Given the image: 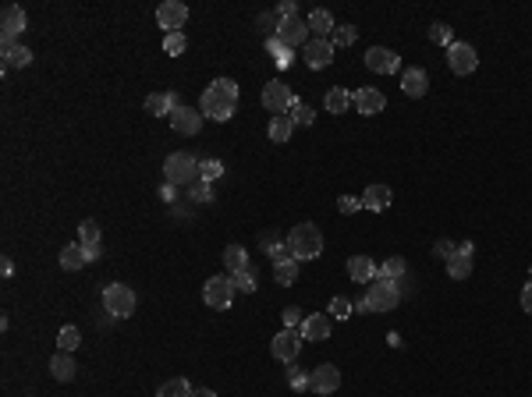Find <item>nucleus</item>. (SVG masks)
<instances>
[{
	"label": "nucleus",
	"mask_w": 532,
	"mask_h": 397,
	"mask_svg": "<svg viewBox=\"0 0 532 397\" xmlns=\"http://www.w3.org/2000/svg\"><path fill=\"white\" fill-rule=\"evenodd\" d=\"M156 397H192V383L185 376H171L156 386Z\"/></svg>",
	"instance_id": "nucleus-27"
},
{
	"label": "nucleus",
	"mask_w": 532,
	"mask_h": 397,
	"mask_svg": "<svg viewBox=\"0 0 532 397\" xmlns=\"http://www.w3.org/2000/svg\"><path fill=\"white\" fill-rule=\"evenodd\" d=\"M266 50L274 53V64H277V68H288V64H291V50H288V46H281V43H277V36H270Z\"/></svg>",
	"instance_id": "nucleus-42"
},
{
	"label": "nucleus",
	"mask_w": 532,
	"mask_h": 397,
	"mask_svg": "<svg viewBox=\"0 0 532 397\" xmlns=\"http://www.w3.org/2000/svg\"><path fill=\"white\" fill-rule=\"evenodd\" d=\"M82 344V337H78V326H64L57 333V351H75Z\"/></svg>",
	"instance_id": "nucleus-37"
},
{
	"label": "nucleus",
	"mask_w": 532,
	"mask_h": 397,
	"mask_svg": "<svg viewBox=\"0 0 532 397\" xmlns=\"http://www.w3.org/2000/svg\"><path fill=\"white\" fill-rule=\"evenodd\" d=\"M401 92L412 96V99H422L426 92H430V75H426L422 68H408L401 75Z\"/></svg>",
	"instance_id": "nucleus-19"
},
{
	"label": "nucleus",
	"mask_w": 532,
	"mask_h": 397,
	"mask_svg": "<svg viewBox=\"0 0 532 397\" xmlns=\"http://www.w3.org/2000/svg\"><path fill=\"white\" fill-rule=\"evenodd\" d=\"M231 280H234V291H245V295H252L259 284H255V263H248L245 270H238V273H231Z\"/></svg>",
	"instance_id": "nucleus-31"
},
{
	"label": "nucleus",
	"mask_w": 532,
	"mask_h": 397,
	"mask_svg": "<svg viewBox=\"0 0 532 397\" xmlns=\"http://www.w3.org/2000/svg\"><path fill=\"white\" fill-rule=\"evenodd\" d=\"M202 110H192V106H185V103H178V110L171 113V128L178 132V135H199L202 132Z\"/></svg>",
	"instance_id": "nucleus-13"
},
{
	"label": "nucleus",
	"mask_w": 532,
	"mask_h": 397,
	"mask_svg": "<svg viewBox=\"0 0 532 397\" xmlns=\"http://www.w3.org/2000/svg\"><path fill=\"white\" fill-rule=\"evenodd\" d=\"M334 15L327 11V8H316V11H309V32L316 36V39H330L334 36Z\"/></svg>",
	"instance_id": "nucleus-25"
},
{
	"label": "nucleus",
	"mask_w": 532,
	"mask_h": 397,
	"mask_svg": "<svg viewBox=\"0 0 532 397\" xmlns=\"http://www.w3.org/2000/svg\"><path fill=\"white\" fill-rule=\"evenodd\" d=\"M309 376H312V379H309V390H316V393H334V390L341 386V369L330 365V362L316 365Z\"/></svg>",
	"instance_id": "nucleus-14"
},
{
	"label": "nucleus",
	"mask_w": 532,
	"mask_h": 397,
	"mask_svg": "<svg viewBox=\"0 0 532 397\" xmlns=\"http://www.w3.org/2000/svg\"><path fill=\"white\" fill-rule=\"evenodd\" d=\"M234 106H238V82L234 78H217V82H209L202 89V99H199L202 118H209V121H231Z\"/></svg>",
	"instance_id": "nucleus-1"
},
{
	"label": "nucleus",
	"mask_w": 532,
	"mask_h": 397,
	"mask_svg": "<svg viewBox=\"0 0 532 397\" xmlns=\"http://www.w3.org/2000/svg\"><path fill=\"white\" fill-rule=\"evenodd\" d=\"M454 252H458V245H454L451 238H437V242H433V256H437V259H444V263H447Z\"/></svg>",
	"instance_id": "nucleus-46"
},
{
	"label": "nucleus",
	"mask_w": 532,
	"mask_h": 397,
	"mask_svg": "<svg viewBox=\"0 0 532 397\" xmlns=\"http://www.w3.org/2000/svg\"><path fill=\"white\" fill-rule=\"evenodd\" d=\"M365 68L372 75H394L401 68V57L394 50H387V46H369L365 50Z\"/></svg>",
	"instance_id": "nucleus-10"
},
{
	"label": "nucleus",
	"mask_w": 532,
	"mask_h": 397,
	"mask_svg": "<svg viewBox=\"0 0 532 397\" xmlns=\"http://www.w3.org/2000/svg\"><path fill=\"white\" fill-rule=\"evenodd\" d=\"M309 379H312V376H305L295 362L288 365V383H291V390H309Z\"/></svg>",
	"instance_id": "nucleus-45"
},
{
	"label": "nucleus",
	"mask_w": 532,
	"mask_h": 397,
	"mask_svg": "<svg viewBox=\"0 0 532 397\" xmlns=\"http://www.w3.org/2000/svg\"><path fill=\"white\" fill-rule=\"evenodd\" d=\"M291 132H295V121L288 118V113H281V118L270 121V142H288Z\"/></svg>",
	"instance_id": "nucleus-32"
},
{
	"label": "nucleus",
	"mask_w": 532,
	"mask_h": 397,
	"mask_svg": "<svg viewBox=\"0 0 532 397\" xmlns=\"http://www.w3.org/2000/svg\"><path fill=\"white\" fill-rule=\"evenodd\" d=\"M156 22H160V29H164V36L167 32H181L185 22H188V8L181 4V0H164V4L156 8Z\"/></svg>",
	"instance_id": "nucleus-9"
},
{
	"label": "nucleus",
	"mask_w": 532,
	"mask_h": 397,
	"mask_svg": "<svg viewBox=\"0 0 532 397\" xmlns=\"http://www.w3.org/2000/svg\"><path fill=\"white\" fill-rule=\"evenodd\" d=\"M430 43H437V46H454V29L451 25H444V22H433L430 25Z\"/></svg>",
	"instance_id": "nucleus-35"
},
{
	"label": "nucleus",
	"mask_w": 532,
	"mask_h": 397,
	"mask_svg": "<svg viewBox=\"0 0 532 397\" xmlns=\"http://www.w3.org/2000/svg\"><path fill=\"white\" fill-rule=\"evenodd\" d=\"M288 118H291L295 125H305V128H309V125L316 121V113H312V106H305L302 99H295V103L288 106Z\"/></svg>",
	"instance_id": "nucleus-36"
},
{
	"label": "nucleus",
	"mask_w": 532,
	"mask_h": 397,
	"mask_svg": "<svg viewBox=\"0 0 532 397\" xmlns=\"http://www.w3.org/2000/svg\"><path fill=\"white\" fill-rule=\"evenodd\" d=\"M188 199H195V202H213V185L199 178V181L188 188Z\"/></svg>",
	"instance_id": "nucleus-44"
},
{
	"label": "nucleus",
	"mask_w": 532,
	"mask_h": 397,
	"mask_svg": "<svg viewBox=\"0 0 532 397\" xmlns=\"http://www.w3.org/2000/svg\"><path fill=\"white\" fill-rule=\"evenodd\" d=\"M391 199H394V192H391V185H369V188L362 192V209H372V213H384V209L391 206Z\"/></svg>",
	"instance_id": "nucleus-20"
},
{
	"label": "nucleus",
	"mask_w": 532,
	"mask_h": 397,
	"mask_svg": "<svg viewBox=\"0 0 532 397\" xmlns=\"http://www.w3.org/2000/svg\"><path fill=\"white\" fill-rule=\"evenodd\" d=\"M528 280H532V266H528Z\"/></svg>",
	"instance_id": "nucleus-58"
},
{
	"label": "nucleus",
	"mask_w": 532,
	"mask_h": 397,
	"mask_svg": "<svg viewBox=\"0 0 532 397\" xmlns=\"http://www.w3.org/2000/svg\"><path fill=\"white\" fill-rule=\"evenodd\" d=\"M302 330H281L274 340H270V355L277 358V362H284V365H291L295 358H298V351H302Z\"/></svg>",
	"instance_id": "nucleus-8"
},
{
	"label": "nucleus",
	"mask_w": 532,
	"mask_h": 397,
	"mask_svg": "<svg viewBox=\"0 0 532 397\" xmlns=\"http://www.w3.org/2000/svg\"><path fill=\"white\" fill-rule=\"evenodd\" d=\"M472 256H475V245H472V242H461L458 252L447 259V277H451V280H468V273H472Z\"/></svg>",
	"instance_id": "nucleus-16"
},
{
	"label": "nucleus",
	"mask_w": 532,
	"mask_h": 397,
	"mask_svg": "<svg viewBox=\"0 0 532 397\" xmlns=\"http://www.w3.org/2000/svg\"><path fill=\"white\" fill-rule=\"evenodd\" d=\"M192 397H217V393H213L209 386H195V390H192Z\"/></svg>",
	"instance_id": "nucleus-56"
},
{
	"label": "nucleus",
	"mask_w": 532,
	"mask_h": 397,
	"mask_svg": "<svg viewBox=\"0 0 532 397\" xmlns=\"http://www.w3.org/2000/svg\"><path fill=\"white\" fill-rule=\"evenodd\" d=\"M32 64V50L29 46H11V50H4V71H11V68H29Z\"/></svg>",
	"instance_id": "nucleus-29"
},
{
	"label": "nucleus",
	"mask_w": 532,
	"mask_h": 397,
	"mask_svg": "<svg viewBox=\"0 0 532 397\" xmlns=\"http://www.w3.org/2000/svg\"><path fill=\"white\" fill-rule=\"evenodd\" d=\"M75 372H78V365H75L71 351H57V355L50 358V376L57 379V383H71Z\"/></svg>",
	"instance_id": "nucleus-24"
},
{
	"label": "nucleus",
	"mask_w": 532,
	"mask_h": 397,
	"mask_svg": "<svg viewBox=\"0 0 532 397\" xmlns=\"http://www.w3.org/2000/svg\"><path fill=\"white\" fill-rule=\"evenodd\" d=\"M174 110H178V96L174 92H153V96H146V113H153V118H171Z\"/></svg>",
	"instance_id": "nucleus-23"
},
{
	"label": "nucleus",
	"mask_w": 532,
	"mask_h": 397,
	"mask_svg": "<svg viewBox=\"0 0 532 397\" xmlns=\"http://www.w3.org/2000/svg\"><path fill=\"white\" fill-rule=\"evenodd\" d=\"M355 312H372V309H369V298H365V295H362V298H355Z\"/></svg>",
	"instance_id": "nucleus-55"
},
{
	"label": "nucleus",
	"mask_w": 532,
	"mask_h": 397,
	"mask_svg": "<svg viewBox=\"0 0 532 397\" xmlns=\"http://www.w3.org/2000/svg\"><path fill=\"white\" fill-rule=\"evenodd\" d=\"M327 312H330L334 319H348V316L355 312V302H348V298L334 295V298H330V305H327Z\"/></svg>",
	"instance_id": "nucleus-41"
},
{
	"label": "nucleus",
	"mask_w": 532,
	"mask_h": 397,
	"mask_svg": "<svg viewBox=\"0 0 532 397\" xmlns=\"http://www.w3.org/2000/svg\"><path fill=\"white\" fill-rule=\"evenodd\" d=\"M337 209H341L344 216H351V213L362 209V199H358V195H341V199H337Z\"/></svg>",
	"instance_id": "nucleus-49"
},
{
	"label": "nucleus",
	"mask_w": 532,
	"mask_h": 397,
	"mask_svg": "<svg viewBox=\"0 0 532 397\" xmlns=\"http://www.w3.org/2000/svg\"><path fill=\"white\" fill-rule=\"evenodd\" d=\"M135 305H139V298L128 284H106L103 288V309L111 312V319H128L135 312Z\"/></svg>",
	"instance_id": "nucleus-4"
},
{
	"label": "nucleus",
	"mask_w": 532,
	"mask_h": 397,
	"mask_svg": "<svg viewBox=\"0 0 532 397\" xmlns=\"http://www.w3.org/2000/svg\"><path fill=\"white\" fill-rule=\"evenodd\" d=\"M164 181L174 185V188H192L199 181V156L178 149L164 160Z\"/></svg>",
	"instance_id": "nucleus-3"
},
{
	"label": "nucleus",
	"mask_w": 532,
	"mask_h": 397,
	"mask_svg": "<svg viewBox=\"0 0 532 397\" xmlns=\"http://www.w3.org/2000/svg\"><path fill=\"white\" fill-rule=\"evenodd\" d=\"M522 312H528V316H532V280L522 288Z\"/></svg>",
	"instance_id": "nucleus-50"
},
{
	"label": "nucleus",
	"mask_w": 532,
	"mask_h": 397,
	"mask_svg": "<svg viewBox=\"0 0 532 397\" xmlns=\"http://www.w3.org/2000/svg\"><path fill=\"white\" fill-rule=\"evenodd\" d=\"M202 298H206V305L209 309H227L231 302H234V280L231 277H209L206 284H202Z\"/></svg>",
	"instance_id": "nucleus-6"
},
{
	"label": "nucleus",
	"mask_w": 532,
	"mask_h": 397,
	"mask_svg": "<svg viewBox=\"0 0 532 397\" xmlns=\"http://www.w3.org/2000/svg\"><path fill=\"white\" fill-rule=\"evenodd\" d=\"M377 277L380 280H401V277H408V263L401 256H391V259H384L377 266Z\"/></svg>",
	"instance_id": "nucleus-28"
},
{
	"label": "nucleus",
	"mask_w": 532,
	"mask_h": 397,
	"mask_svg": "<svg viewBox=\"0 0 532 397\" xmlns=\"http://www.w3.org/2000/svg\"><path fill=\"white\" fill-rule=\"evenodd\" d=\"M29 397H32V393H29Z\"/></svg>",
	"instance_id": "nucleus-59"
},
{
	"label": "nucleus",
	"mask_w": 532,
	"mask_h": 397,
	"mask_svg": "<svg viewBox=\"0 0 532 397\" xmlns=\"http://www.w3.org/2000/svg\"><path fill=\"white\" fill-rule=\"evenodd\" d=\"M224 266H227L231 273L245 270V266H248V252H245L241 245H227V249H224Z\"/></svg>",
	"instance_id": "nucleus-33"
},
{
	"label": "nucleus",
	"mask_w": 532,
	"mask_h": 397,
	"mask_svg": "<svg viewBox=\"0 0 532 397\" xmlns=\"http://www.w3.org/2000/svg\"><path fill=\"white\" fill-rule=\"evenodd\" d=\"M259 245H262V249H266V252H274V249H277V245H281V238H277V235H270V231H266V235H262V238H259Z\"/></svg>",
	"instance_id": "nucleus-52"
},
{
	"label": "nucleus",
	"mask_w": 532,
	"mask_h": 397,
	"mask_svg": "<svg viewBox=\"0 0 532 397\" xmlns=\"http://www.w3.org/2000/svg\"><path fill=\"white\" fill-rule=\"evenodd\" d=\"M348 277H351V284H372L377 280V263L369 256H351L348 259Z\"/></svg>",
	"instance_id": "nucleus-22"
},
{
	"label": "nucleus",
	"mask_w": 532,
	"mask_h": 397,
	"mask_svg": "<svg viewBox=\"0 0 532 397\" xmlns=\"http://www.w3.org/2000/svg\"><path fill=\"white\" fill-rule=\"evenodd\" d=\"M99 238H103V235H99V223H96V220H82V223H78V242H82V245H99Z\"/></svg>",
	"instance_id": "nucleus-38"
},
{
	"label": "nucleus",
	"mask_w": 532,
	"mask_h": 397,
	"mask_svg": "<svg viewBox=\"0 0 532 397\" xmlns=\"http://www.w3.org/2000/svg\"><path fill=\"white\" fill-rule=\"evenodd\" d=\"M270 256H274V263H284V259H295V256H291V249H288V242H281V245H277V249H274Z\"/></svg>",
	"instance_id": "nucleus-51"
},
{
	"label": "nucleus",
	"mask_w": 532,
	"mask_h": 397,
	"mask_svg": "<svg viewBox=\"0 0 532 397\" xmlns=\"http://www.w3.org/2000/svg\"><path fill=\"white\" fill-rule=\"evenodd\" d=\"M185 46H188L185 32H167V36H164V53H171V57H181V53H185Z\"/></svg>",
	"instance_id": "nucleus-40"
},
{
	"label": "nucleus",
	"mask_w": 532,
	"mask_h": 397,
	"mask_svg": "<svg viewBox=\"0 0 532 397\" xmlns=\"http://www.w3.org/2000/svg\"><path fill=\"white\" fill-rule=\"evenodd\" d=\"M25 25H29V15H25L18 4H8L4 11H0V36L18 39V36L25 32Z\"/></svg>",
	"instance_id": "nucleus-17"
},
{
	"label": "nucleus",
	"mask_w": 532,
	"mask_h": 397,
	"mask_svg": "<svg viewBox=\"0 0 532 397\" xmlns=\"http://www.w3.org/2000/svg\"><path fill=\"white\" fill-rule=\"evenodd\" d=\"M288 249L298 263H309V259H319L323 256V235H319V227L316 223H298L291 227V235H288Z\"/></svg>",
	"instance_id": "nucleus-2"
},
{
	"label": "nucleus",
	"mask_w": 532,
	"mask_h": 397,
	"mask_svg": "<svg viewBox=\"0 0 532 397\" xmlns=\"http://www.w3.org/2000/svg\"><path fill=\"white\" fill-rule=\"evenodd\" d=\"M277 43H281V46H288V50L305 46V43H309V22H302V18L281 22V25H277Z\"/></svg>",
	"instance_id": "nucleus-15"
},
{
	"label": "nucleus",
	"mask_w": 532,
	"mask_h": 397,
	"mask_svg": "<svg viewBox=\"0 0 532 397\" xmlns=\"http://www.w3.org/2000/svg\"><path fill=\"white\" fill-rule=\"evenodd\" d=\"M274 15L281 22H291V18H298V4H295V0H281V4L274 8Z\"/></svg>",
	"instance_id": "nucleus-48"
},
{
	"label": "nucleus",
	"mask_w": 532,
	"mask_h": 397,
	"mask_svg": "<svg viewBox=\"0 0 532 397\" xmlns=\"http://www.w3.org/2000/svg\"><path fill=\"white\" fill-rule=\"evenodd\" d=\"M330 61H334V43L330 39H309L305 43V64L309 68L319 71V68H327Z\"/></svg>",
	"instance_id": "nucleus-18"
},
{
	"label": "nucleus",
	"mask_w": 532,
	"mask_h": 397,
	"mask_svg": "<svg viewBox=\"0 0 532 397\" xmlns=\"http://www.w3.org/2000/svg\"><path fill=\"white\" fill-rule=\"evenodd\" d=\"M295 103V92H291V85L288 82H266L262 85V106L274 113V118H281V113H288V106Z\"/></svg>",
	"instance_id": "nucleus-7"
},
{
	"label": "nucleus",
	"mask_w": 532,
	"mask_h": 397,
	"mask_svg": "<svg viewBox=\"0 0 532 397\" xmlns=\"http://www.w3.org/2000/svg\"><path fill=\"white\" fill-rule=\"evenodd\" d=\"M160 199H164V202H174V199H178V188L164 181V185H160Z\"/></svg>",
	"instance_id": "nucleus-53"
},
{
	"label": "nucleus",
	"mask_w": 532,
	"mask_h": 397,
	"mask_svg": "<svg viewBox=\"0 0 532 397\" xmlns=\"http://www.w3.org/2000/svg\"><path fill=\"white\" fill-rule=\"evenodd\" d=\"M351 103H355V110L362 113V118H372V113H380L387 106V96L380 89H372V85H362V89L351 92Z\"/></svg>",
	"instance_id": "nucleus-12"
},
{
	"label": "nucleus",
	"mask_w": 532,
	"mask_h": 397,
	"mask_svg": "<svg viewBox=\"0 0 532 397\" xmlns=\"http://www.w3.org/2000/svg\"><path fill=\"white\" fill-rule=\"evenodd\" d=\"M302 323H305L302 309H298V305H288V309H284V330H302Z\"/></svg>",
	"instance_id": "nucleus-47"
},
{
	"label": "nucleus",
	"mask_w": 532,
	"mask_h": 397,
	"mask_svg": "<svg viewBox=\"0 0 532 397\" xmlns=\"http://www.w3.org/2000/svg\"><path fill=\"white\" fill-rule=\"evenodd\" d=\"M323 103H327V110H330V113H344V110L351 106V92H348V89H341V85H334V89L323 96Z\"/></svg>",
	"instance_id": "nucleus-30"
},
{
	"label": "nucleus",
	"mask_w": 532,
	"mask_h": 397,
	"mask_svg": "<svg viewBox=\"0 0 532 397\" xmlns=\"http://www.w3.org/2000/svg\"><path fill=\"white\" fill-rule=\"evenodd\" d=\"M82 266H85V249H82V242L64 245V249H61V270L75 273V270H82Z\"/></svg>",
	"instance_id": "nucleus-26"
},
{
	"label": "nucleus",
	"mask_w": 532,
	"mask_h": 397,
	"mask_svg": "<svg viewBox=\"0 0 532 397\" xmlns=\"http://www.w3.org/2000/svg\"><path fill=\"white\" fill-rule=\"evenodd\" d=\"M220 174H224V163H220V160H199V178H202V181L213 185Z\"/></svg>",
	"instance_id": "nucleus-39"
},
{
	"label": "nucleus",
	"mask_w": 532,
	"mask_h": 397,
	"mask_svg": "<svg viewBox=\"0 0 532 397\" xmlns=\"http://www.w3.org/2000/svg\"><path fill=\"white\" fill-rule=\"evenodd\" d=\"M0 273L11 277V273H15V263H11V259H4V263H0Z\"/></svg>",
	"instance_id": "nucleus-57"
},
{
	"label": "nucleus",
	"mask_w": 532,
	"mask_h": 397,
	"mask_svg": "<svg viewBox=\"0 0 532 397\" xmlns=\"http://www.w3.org/2000/svg\"><path fill=\"white\" fill-rule=\"evenodd\" d=\"M274 277H277V284H295L298 280V259H284V263H274Z\"/></svg>",
	"instance_id": "nucleus-34"
},
{
	"label": "nucleus",
	"mask_w": 532,
	"mask_h": 397,
	"mask_svg": "<svg viewBox=\"0 0 532 397\" xmlns=\"http://www.w3.org/2000/svg\"><path fill=\"white\" fill-rule=\"evenodd\" d=\"M355 39H358V29H355V25H337V29H334V36H330V43H334V46H351Z\"/></svg>",
	"instance_id": "nucleus-43"
},
{
	"label": "nucleus",
	"mask_w": 532,
	"mask_h": 397,
	"mask_svg": "<svg viewBox=\"0 0 532 397\" xmlns=\"http://www.w3.org/2000/svg\"><path fill=\"white\" fill-rule=\"evenodd\" d=\"M365 298H369V309L372 312H391V309H398V302H401V288H398V280H372L369 288H365Z\"/></svg>",
	"instance_id": "nucleus-5"
},
{
	"label": "nucleus",
	"mask_w": 532,
	"mask_h": 397,
	"mask_svg": "<svg viewBox=\"0 0 532 397\" xmlns=\"http://www.w3.org/2000/svg\"><path fill=\"white\" fill-rule=\"evenodd\" d=\"M447 68H451L454 75H472V71L479 68V53H475V46L454 43V46L447 50Z\"/></svg>",
	"instance_id": "nucleus-11"
},
{
	"label": "nucleus",
	"mask_w": 532,
	"mask_h": 397,
	"mask_svg": "<svg viewBox=\"0 0 532 397\" xmlns=\"http://www.w3.org/2000/svg\"><path fill=\"white\" fill-rule=\"evenodd\" d=\"M82 249H85V263H96V259L103 256V249H99V245H82Z\"/></svg>",
	"instance_id": "nucleus-54"
},
{
	"label": "nucleus",
	"mask_w": 532,
	"mask_h": 397,
	"mask_svg": "<svg viewBox=\"0 0 532 397\" xmlns=\"http://www.w3.org/2000/svg\"><path fill=\"white\" fill-rule=\"evenodd\" d=\"M302 337H305V340H330V316H327V312H312V316H305Z\"/></svg>",
	"instance_id": "nucleus-21"
}]
</instances>
